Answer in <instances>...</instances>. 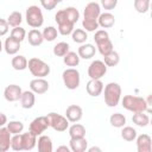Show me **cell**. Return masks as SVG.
Here are the masks:
<instances>
[{
    "label": "cell",
    "mask_w": 152,
    "mask_h": 152,
    "mask_svg": "<svg viewBox=\"0 0 152 152\" xmlns=\"http://www.w3.org/2000/svg\"><path fill=\"white\" fill-rule=\"evenodd\" d=\"M71 38L75 43L83 44V43H86V40L88 38V34H87V31H84L82 28H76L71 32Z\"/></svg>",
    "instance_id": "1f68e13d"
},
{
    "label": "cell",
    "mask_w": 152,
    "mask_h": 152,
    "mask_svg": "<svg viewBox=\"0 0 152 152\" xmlns=\"http://www.w3.org/2000/svg\"><path fill=\"white\" fill-rule=\"evenodd\" d=\"M30 90L38 95L45 94L49 90V82L44 77H36L30 82Z\"/></svg>",
    "instance_id": "30bf717a"
},
{
    "label": "cell",
    "mask_w": 152,
    "mask_h": 152,
    "mask_svg": "<svg viewBox=\"0 0 152 152\" xmlns=\"http://www.w3.org/2000/svg\"><path fill=\"white\" fill-rule=\"evenodd\" d=\"M6 125H7L6 127H7V129L10 131L11 134H19L24 129V124L19 120H12V121L7 122Z\"/></svg>",
    "instance_id": "d6a6232c"
},
{
    "label": "cell",
    "mask_w": 152,
    "mask_h": 152,
    "mask_svg": "<svg viewBox=\"0 0 152 152\" xmlns=\"http://www.w3.org/2000/svg\"><path fill=\"white\" fill-rule=\"evenodd\" d=\"M25 19H26V23L28 26L33 27V28H38L43 25L44 23V15H43V12L42 10L36 6V5H32V6H28L26 8V13H25Z\"/></svg>",
    "instance_id": "277c9868"
},
{
    "label": "cell",
    "mask_w": 152,
    "mask_h": 152,
    "mask_svg": "<svg viewBox=\"0 0 152 152\" xmlns=\"http://www.w3.org/2000/svg\"><path fill=\"white\" fill-rule=\"evenodd\" d=\"M7 124V116L4 113H0V127L5 126Z\"/></svg>",
    "instance_id": "7dc6e473"
},
{
    "label": "cell",
    "mask_w": 152,
    "mask_h": 152,
    "mask_svg": "<svg viewBox=\"0 0 152 152\" xmlns=\"http://www.w3.org/2000/svg\"><path fill=\"white\" fill-rule=\"evenodd\" d=\"M21 21H23V15H21V13H20V12H18V11L12 12V13L8 15V18H7L8 26H12V27L20 26Z\"/></svg>",
    "instance_id": "e575fe53"
},
{
    "label": "cell",
    "mask_w": 152,
    "mask_h": 152,
    "mask_svg": "<svg viewBox=\"0 0 152 152\" xmlns=\"http://www.w3.org/2000/svg\"><path fill=\"white\" fill-rule=\"evenodd\" d=\"M10 26H8V23H7V20H5V19H1L0 18V37H2V36H5L7 32H8V28Z\"/></svg>",
    "instance_id": "bcb514c9"
},
{
    "label": "cell",
    "mask_w": 152,
    "mask_h": 152,
    "mask_svg": "<svg viewBox=\"0 0 152 152\" xmlns=\"http://www.w3.org/2000/svg\"><path fill=\"white\" fill-rule=\"evenodd\" d=\"M89 152H94V151H99V152H101V148L100 147H95V146H93V147H90V148H87Z\"/></svg>",
    "instance_id": "681fc988"
},
{
    "label": "cell",
    "mask_w": 152,
    "mask_h": 152,
    "mask_svg": "<svg viewBox=\"0 0 152 152\" xmlns=\"http://www.w3.org/2000/svg\"><path fill=\"white\" fill-rule=\"evenodd\" d=\"M122 107L132 113H138V112H146L148 109V104L144 97L140 96H134V95H125L121 100Z\"/></svg>",
    "instance_id": "6da1fadb"
},
{
    "label": "cell",
    "mask_w": 152,
    "mask_h": 152,
    "mask_svg": "<svg viewBox=\"0 0 152 152\" xmlns=\"http://www.w3.org/2000/svg\"><path fill=\"white\" fill-rule=\"evenodd\" d=\"M95 52H96V48L90 43L81 44V46L77 50V55L80 56V58H83V59H90L91 57H94Z\"/></svg>",
    "instance_id": "e0dca14e"
},
{
    "label": "cell",
    "mask_w": 152,
    "mask_h": 152,
    "mask_svg": "<svg viewBox=\"0 0 152 152\" xmlns=\"http://www.w3.org/2000/svg\"><path fill=\"white\" fill-rule=\"evenodd\" d=\"M69 128V135L70 138H83L86 135V127L81 124H74Z\"/></svg>",
    "instance_id": "4316f807"
},
{
    "label": "cell",
    "mask_w": 152,
    "mask_h": 152,
    "mask_svg": "<svg viewBox=\"0 0 152 152\" xmlns=\"http://www.w3.org/2000/svg\"><path fill=\"white\" fill-rule=\"evenodd\" d=\"M34 102H36V96H34V93L32 90H25L21 93L20 103H21L23 108L30 109L34 106Z\"/></svg>",
    "instance_id": "ffe728a7"
},
{
    "label": "cell",
    "mask_w": 152,
    "mask_h": 152,
    "mask_svg": "<svg viewBox=\"0 0 152 152\" xmlns=\"http://www.w3.org/2000/svg\"><path fill=\"white\" fill-rule=\"evenodd\" d=\"M62 78H63L64 86L68 89H70V90L77 89L78 86H80V82H81L80 72L75 68H68V69H65L63 71V74H62Z\"/></svg>",
    "instance_id": "5b68a950"
},
{
    "label": "cell",
    "mask_w": 152,
    "mask_h": 152,
    "mask_svg": "<svg viewBox=\"0 0 152 152\" xmlns=\"http://www.w3.org/2000/svg\"><path fill=\"white\" fill-rule=\"evenodd\" d=\"M96 48L99 50V52L102 55V56H106L108 55L110 51H113V43L109 38L102 40V42H99L96 43Z\"/></svg>",
    "instance_id": "f1b7e54d"
},
{
    "label": "cell",
    "mask_w": 152,
    "mask_h": 152,
    "mask_svg": "<svg viewBox=\"0 0 152 152\" xmlns=\"http://www.w3.org/2000/svg\"><path fill=\"white\" fill-rule=\"evenodd\" d=\"M56 1H57V4H59V2H62L63 0H56Z\"/></svg>",
    "instance_id": "816d5d0a"
},
{
    "label": "cell",
    "mask_w": 152,
    "mask_h": 152,
    "mask_svg": "<svg viewBox=\"0 0 152 152\" xmlns=\"http://www.w3.org/2000/svg\"><path fill=\"white\" fill-rule=\"evenodd\" d=\"M121 138L126 141H133L137 138V131L135 128L131 127V126H124L121 127Z\"/></svg>",
    "instance_id": "4dcf8cb0"
},
{
    "label": "cell",
    "mask_w": 152,
    "mask_h": 152,
    "mask_svg": "<svg viewBox=\"0 0 152 152\" xmlns=\"http://www.w3.org/2000/svg\"><path fill=\"white\" fill-rule=\"evenodd\" d=\"M64 12H65V15H66V18L71 21V23H74V24H76L77 23V20L80 19V12H78V10L77 8H75V7H66V8H64Z\"/></svg>",
    "instance_id": "74e56055"
},
{
    "label": "cell",
    "mask_w": 152,
    "mask_h": 152,
    "mask_svg": "<svg viewBox=\"0 0 152 152\" xmlns=\"http://www.w3.org/2000/svg\"><path fill=\"white\" fill-rule=\"evenodd\" d=\"M82 26H83L84 31H87V32H94L99 28V24H97L96 19H83Z\"/></svg>",
    "instance_id": "f35d334b"
},
{
    "label": "cell",
    "mask_w": 152,
    "mask_h": 152,
    "mask_svg": "<svg viewBox=\"0 0 152 152\" xmlns=\"http://www.w3.org/2000/svg\"><path fill=\"white\" fill-rule=\"evenodd\" d=\"M86 89H87L88 95L96 97V96L101 95V93L103 90V83L101 80H91L90 78V81L86 86Z\"/></svg>",
    "instance_id": "9a60e30c"
},
{
    "label": "cell",
    "mask_w": 152,
    "mask_h": 152,
    "mask_svg": "<svg viewBox=\"0 0 152 152\" xmlns=\"http://www.w3.org/2000/svg\"><path fill=\"white\" fill-rule=\"evenodd\" d=\"M48 127H50L48 116H38V118H36L34 120L31 121V124H30V132H32L33 134H36L38 137V135L43 134Z\"/></svg>",
    "instance_id": "ba28073f"
},
{
    "label": "cell",
    "mask_w": 152,
    "mask_h": 152,
    "mask_svg": "<svg viewBox=\"0 0 152 152\" xmlns=\"http://www.w3.org/2000/svg\"><path fill=\"white\" fill-rule=\"evenodd\" d=\"M107 72V65L103 63V61L95 59L88 66V76L91 80H101Z\"/></svg>",
    "instance_id": "52a82bcc"
},
{
    "label": "cell",
    "mask_w": 152,
    "mask_h": 152,
    "mask_svg": "<svg viewBox=\"0 0 152 152\" xmlns=\"http://www.w3.org/2000/svg\"><path fill=\"white\" fill-rule=\"evenodd\" d=\"M11 138L12 134L7 129V127H0V152H6L11 147Z\"/></svg>",
    "instance_id": "2e32d148"
},
{
    "label": "cell",
    "mask_w": 152,
    "mask_h": 152,
    "mask_svg": "<svg viewBox=\"0 0 152 152\" xmlns=\"http://www.w3.org/2000/svg\"><path fill=\"white\" fill-rule=\"evenodd\" d=\"M119 0H101V6L107 10V11H112L116 7Z\"/></svg>",
    "instance_id": "ee69618b"
},
{
    "label": "cell",
    "mask_w": 152,
    "mask_h": 152,
    "mask_svg": "<svg viewBox=\"0 0 152 152\" xmlns=\"http://www.w3.org/2000/svg\"><path fill=\"white\" fill-rule=\"evenodd\" d=\"M69 51H70V46L65 42H59L53 46V55L57 57H63Z\"/></svg>",
    "instance_id": "836d02e7"
},
{
    "label": "cell",
    "mask_w": 152,
    "mask_h": 152,
    "mask_svg": "<svg viewBox=\"0 0 152 152\" xmlns=\"http://www.w3.org/2000/svg\"><path fill=\"white\" fill-rule=\"evenodd\" d=\"M83 116V110L77 104H70L65 110V118L69 122H78Z\"/></svg>",
    "instance_id": "7c38bea8"
},
{
    "label": "cell",
    "mask_w": 152,
    "mask_h": 152,
    "mask_svg": "<svg viewBox=\"0 0 152 152\" xmlns=\"http://www.w3.org/2000/svg\"><path fill=\"white\" fill-rule=\"evenodd\" d=\"M20 45H21V42L17 40V39H14L13 37L10 36L5 40L4 49H5V51H6L7 55H17V52L20 49Z\"/></svg>",
    "instance_id": "d6986e66"
},
{
    "label": "cell",
    "mask_w": 152,
    "mask_h": 152,
    "mask_svg": "<svg viewBox=\"0 0 152 152\" xmlns=\"http://www.w3.org/2000/svg\"><path fill=\"white\" fill-rule=\"evenodd\" d=\"M21 135V145H23V151H31L37 145V135L33 134L32 132H26V133H20Z\"/></svg>",
    "instance_id": "5bb4252c"
},
{
    "label": "cell",
    "mask_w": 152,
    "mask_h": 152,
    "mask_svg": "<svg viewBox=\"0 0 152 152\" xmlns=\"http://www.w3.org/2000/svg\"><path fill=\"white\" fill-rule=\"evenodd\" d=\"M109 122L115 128H121L126 125V116L121 113H114L109 118Z\"/></svg>",
    "instance_id": "83f0119b"
},
{
    "label": "cell",
    "mask_w": 152,
    "mask_h": 152,
    "mask_svg": "<svg viewBox=\"0 0 152 152\" xmlns=\"http://www.w3.org/2000/svg\"><path fill=\"white\" fill-rule=\"evenodd\" d=\"M11 37H13L14 39H17L19 42H23L25 39V37H26V31L21 26H15L11 31Z\"/></svg>",
    "instance_id": "ab89813d"
},
{
    "label": "cell",
    "mask_w": 152,
    "mask_h": 152,
    "mask_svg": "<svg viewBox=\"0 0 152 152\" xmlns=\"http://www.w3.org/2000/svg\"><path fill=\"white\" fill-rule=\"evenodd\" d=\"M63 62L66 66H70V68L77 66L80 64V56L74 51H69L63 56Z\"/></svg>",
    "instance_id": "d4e9b609"
},
{
    "label": "cell",
    "mask_w": 152,
    "mask_h": 152,
    "mask_svg": "<svg viewBox=\"0 0 152 152\" xmlns=\"http://www.w3.org/2000/svg\"><path fill=\"white\" fill-rule=\"evenodd\" d=\"M43 38L44 40H48V42H53L56 38H57V34H58V31L56 27L53 26H46L44 30H43Z\"/></svg>",
    "instance_id": "d590c367"
},
{
    "label": "cell",
    "mask_w": 152,
    "mask_h": 152,
    "mask_svg": "<svg viewBox=\"0 0 152 152\" xmlns=\"http://www.w3.org/2000/svg\"><path fill=\"white\" fill-rule=\"evenodd\" d=\"M119 62H120V55L114 50L110 51L108 55L103 56V63L107 66H115L119 64Z\"/></svg>",
    "instance_id": "f546056e"
},
{
    "label": "cell",
    "mask_w": 152,
    "mask_h": 152,
    "mask_svg": "<svg viewBox=\"0 0 152 152\" xmlns=\"http://www.w3.org/2000/svg\"><path fill=\"white\" fill-rule=\"evenodd\" d=\"M132 121L139 127H146L150 122V118L147 114H145V112H138V113H133Z\"/></svg>",
    "instance_id": "484cf974"
},
{
    "label": "cell",
    "mask_w": 152,
    "mask_h": 152,
    "mask_svg": "<svg viewBox=\"0 0 152 152\" xmlns=\"http://www.w3.org/2000/svg\"><path fill=\"white\" fill-rule=\"evenodd\" d=\"M133 5H134V10L141 14L146 13L150 10V0H134Z\"/></svg>",
    "instance_id": "8d00e7d4"
},
{
    "label": "cell",
    "mask_w": 152,
    "mask_h": 152,
    "mask_svg": "<svg viewBox=\"0 0 152 152\" xmlns=\"http://www.w3.org/2000/svg\"><path fill=\"white\" fill-rule=\"evenodd\" d=\"M27 40H28V44H30V45H32V46H39V45H42L43 42H44L43 33H42L38 28H32V30L28 31Z\"/></svg>",
    "instance_id": "7402d4cb"
},
{
    "label": "cell",
    "mask_w": 152,
    "mask_h": 152,
    "mask_svg": "<svg viewBox=\"0 0 152 152\" xmlns=\"http://www.w3.org/2000/svg\"><path fill=\"white\" fill-rule=\"evenodd\" d=\"M23 89L18 84H10L4 90V97L8 102H15L20 100Z\"/></svg>",
    "instance_id": "9c48e42d"
},
{
    "label": "cell",
    "mask_w": 152,
    "mask_h": 152,
    "mask_svg": "<svg viewBox=\"0 0 152 152\" xmlns=\"http://www.w3.org/2000/svg\"><path fill=\"white\" fill-rule=\"evenodd\" d=\"M37 145L39 152H52V141L51 138L48 135L40 134L37 140Z\"/></svg>",
    "instance_id": "603a6c76"
},
{
    "label": "cell",
    "mask_w": 152,
    "mask_h": 152,
    "mask_svg": "<svg viewBox=\"0 0 152 152\" xmlns=\"http://www.w3.org/2000/svg\"><path fill=\"white\" fill-rule=\"evenodd\" d=\"M46 116H48L50 127H52L55 131H57V132H64V131L68 129L69 121H68V119L65 116H63L61 114H57L55 112L49 113Z\"/></svg>",
    "instance_id": "8992f818"
},
{
    "label": "cell",
    "mask_w": 152,
    "mask_h": 152,
    "mask_svg": "<svg viewBox=\"0 0 152 152\" xmlns=\"http://www.w3.org/2000/svg\"><path fill=\"white\" fill-rule=\"evenodd\" d=\"M97 24H99V26H101L103 28H110L115 24V17L110 12L101 13L97 18Z\"/></svg>",
    "instance_id": "ac0fdd59"
},
{
    "label": "cell",
    "mask_w": 152,
    "mask_h": 152,
    "mask_svg": "<svg viewBox=\"0 0 152 152\" xmlns=\"http://www.w3.org/2000/svg\"><path fill=\"white\" fill-rule=\"evenodd\" d=\"M11 148L13 151H23V145H21V135L19 134H13L11 138Z\"/></svg>",
    "instance_id": "60d3db41"
},
{
    "label": "cell",
    "mask_w": 152,
    "mask_h": 152,
    "mask_svg": "<svg viewBox=\"0 0 152 152\" xmlns=\"http://www.w3.org/2000/svg\"><path fill=\"white\" fill-rule=\"evenodd\" d=\"M101 14V6L95 2V1H91L89 4L86 5L84 7V11H83V19H96L99 18V15Z\"/></svg>",
    "instance_id": "8fae6325"
},
{
    "label": "cell",
    "mask_w": 152,
    "mask_h": 152,
    "mask_svg": "<svg viewBox=\"0 0 152 152\" xmlns=\"http://www.w3.org/2000/svg\"><path fill=\"white\" fill-rule=\"evenodd\" d=\"M137 150L138 152H151L152 151V139L148 134L137 135Z\"/></svg>",
    "instance_id": "4fadbf2b"
},
{
    "label": "cell",
    "mask_w": 152,
    "mask_h": 152,
    "mask_svg": "<svg viewBox=\"0 0 152 152\" xmlns=\"http://www.w3.org/2000/svg\"><path fill=\"white\" fill-rule=\"evenodd\" d=\"M61 151L69 152L70 151V147H66V146H59V147H57V152H61Z\"/></svg>",
    "instance_id": "c3c4849f"
},
{
    "label": "cell",
    "mask_w": 152,
    "mask_h": 152,
    "mask_svg": "<svg viewBox=\"0 0 152 152\" xmlns=\"http://www.w3.org/2000/svg\"><path fill=\"white\" fill-rule=\"evenodd\" d=\"M104 102L108 107H116L121 100V87L116 82H109L103 88Z\"/></svg>",
    "instance_id": "7a4b0ae2"
},
{
    "label": "cell",
    "mask_w": 152,
    "mask_h": 152,
    "mask_svg": "<svg viewBox=\"0 0 152 152\" xmlns=\"http://www.w3.org/2000/svg\"><path fill=\"white\" fill-rule=\"evenodd\" d=\"M88 148V141L83 138H70V150L72 152H84Z\"/></svg>",
    "instance_id": "44dd1931"
},
{
    "label": "cell",
    "mask_w": 152,
    "mask_h": 152,
    "mask_svg": "<svg viewBox=\"0 0 152 152\" xmlns=\"http://www.w3.org/2000/svg\"><path fill=\"white\" fill-rule=\"evenodd\" d=\"M72 31H74V24H61V25H58V33H61L62 36L71 34Z\"/></svg>",
    "instance_id": "b9f144b4"
},
{
    "label": "cell",
    "mask_w": 152,
    "mask_h": 152,
    "mask_svg": "<svg viewBox=\"0 0 152 152\" xmlns=\"http://www.w3.org/2000/svg\"><path fill=\"white\" fill-rule=\"evenodd\" d=\"M11 64H12V68L14 70H18V71H21V70H25L27 68V59L25 56L23 55H15L12 61H11Z\"/></svg>",
    "instance_id": "cb8c5ba5"
},
{
    "label": "cell",
    "mask_w": 152,
    "mask_h": 152,
    "mask_svg": "<svg viewBox=\"0 0 152 152\" xmlns=\"http://www.w3.org/2000/svg\"><path fill=\"white\" fill-rule=\"evenodd\" d=\"M40 4L48 11H51L57 6V1L56 0H40Z\"/></svg>",
    "instance_id": "f6af8a7d"
},
{
    "label": "cell",
    "mask_w": 152,
    "mask_h": 152,
    "mask_svg": "<svg viewBox=\"0 0 152 152\" xmlns=\"http://www.w3.org/2000/svg\"><path fill=\"white\" fill-rule=\"evenodd\" d=\"M2 49H4V46H2V43H1V40H0V52L2 51Z\"/></svg>",
    "instance_id": "f907efd6"
},
{
    "label": "cell",
    "mask_w": 152,
    "mask_h": 152,
    "mask_svg": "<svg viewBox=\"0 0 152 152\" xmlns=\"http://www.w3.org/2000/svg\"><path fill=\"white\" fill-rule=\"evenodd\" d=\"M27 68L36 77H45L50 74V65L37 57H32L27 61Z\"/></svg>",
    "instance_id": "3957f363"
},
{
    "label": "cell",
    "mask_w": 152,
    "mask_h": 152,
    "mask_svg": "<svg viewBox=\"0 0 152 152\" xmlns=\"http://www.w3.org/2000/svg\"><path fill=\"white\" fill-rule=\"evenodd\" d=\"M109 38V34L106 30H96L95 31V34H94V40L95 43H99V42H102L104 39Z\"/></svg>",
    "instance_id": "7bdbcfd3"
}]
</instances>
